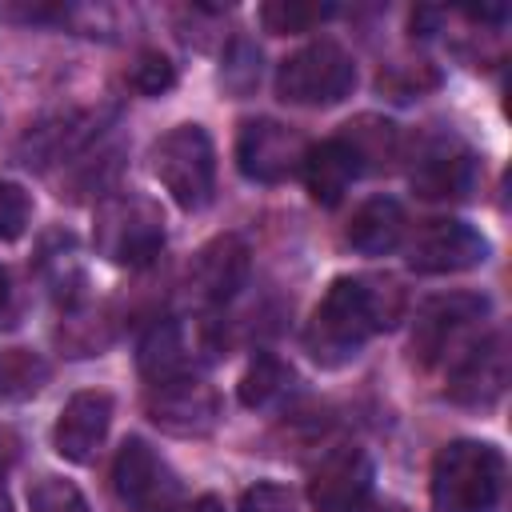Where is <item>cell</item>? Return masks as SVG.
Returning a JSON list of instances; mask_svg holds the SVG:
<instances>
[{"mask_svg": "<svg viewBox=\"0 0 512 512\" xmlns=\"http://www.w3.org/2000/svg\"><path fill=\"white\" fill-rule=\"evenodd\" d=\"M404 312V288L392 276H336L304 328V348L316 364H348L372 332L392 328Z\"/></svg>", "mask_w": 512, "mask_h": 512, "instance_id": "cell-1", "label": "cell"}, {"mask_svg": "<svg viewBox=\"0 0 512 512\" xmlns=\"http://www.w3.org/2000/svg\"><path fill=\"white\" fill-rule=\"evenodd\" d=\"M436 512H492L504 492V452L484 440H452L432 460Z\"/></svg>", "mask_w": 512, "mask_h": 512, "instance_id": "cell-2", "label": "cell"}, {"mask_svg": "<svg viewBox=\"0 0 512 512\" xmlns=\"http://www.w3.org/2000/svg\"><path fill=\"white\" fill-rule=\"evenodd\" d=\"M96 252L120 268H148L164 248V216L148 196L120 192L96 208Z\"/></svg>", "mask_w": 512, "mask_h": 512, "instance_id": "cell-3", "label": "cell"}, {"mask_svg": "<svg viewBox=\"0 0 512 512\" xmlns=\"http://www.w3.org/2000/svg\"><path fill=\"white\" fill-rule=\"evenodd\" d=\"M152 172L184 212H200L216 188V152L200 124H176L152 144Z\"/></svg>", "mask_w": 512, "mask_h": 512, "instance_id": "cell-4", "label": "cell"}, {"mask_svg": "<svg viewBox=\"0 0 512 512\" xmlns=\"http://www.w3.org/2000/svg\"><path fill=\"white\" fill-rule=\"evenodd\" d=\"M356 84V64L336 40H312L292 52L276 72V96L284 104L328 108L340 104Z\"/></svg>", "mask_w": 512, "mask_h": 512, "instance_id": "cell-5", "label": "cell"}, {"mask_svg": "<svg viewBox=\"0 0 512 512\" xmlns=\"http://www.w3.org/2000/svg\"><path fill=\"white\" fill-rule=\"evenodd\" d=\"M484 312H488V300L476 292H448L428 300L412 324V360L424 368L444 364L448 356L456 360L472 344L468 332L480 324Z\"/></svg>", "mask_w": 512, "mask_h": 512, "instance_id": "cell-6", "label": "cell"}, {"mask_svg": "<svg viewBox=\"0 0 512 512\" xmlns=\"http://www.w3.org/2000/svg\"><path fill=\"white\" fill-rule=\"evenodd\" d=\"M112 488L128 512H172L180 504L176 472L144 440H124L112 464Z\"/></svg>", "mask_w": 512, "mask_h": 512, "instance_id": "cell-7", "label": "cell"}, {"mask_svg": "<svg viewBox=\"0 0 512 512\" xmlns=\"http://www.w3.org/2000/svg\"><path fill=\"white\" fill-rule=\"evenodd\" d=\"M304 136L280 120H244L236 136V168L256 184H280L304 164Z\"/></svg>", "mask_w": 512, "mask_h": 512, "instance_id": "cell-8", "label": "cell"}, {"mask_svg": "<svg viewBox=\"0 0 512 512\" xmlns=\"http://www.w3.org/2000/svg\"><path fill=\"white\" fill-rule=\"evenodd\" d=\"M144 412L156 428L172 436H204L220 420V396L200 376H180V380L148 384Z\"/></svg>", "mask_w": 512, "mask_h": 512, "instance_id": "cell-9", "label": "cell"}, {"mask_svg": "<svg viewBox=\"0 0 512 512\" xmlns=\"http://www.w3.org/2000/svg\"><path fill=\"white\" fill-rule=\"evenodd\" d=\"M372 496V460L364 448L340 444L332 448L308 480V500L316 512H356Z\"/></svg>", "mask_w": 512, "mask_h": 512, "instance_id": "cell-10", "label": "cell"}, {"mask_svg": "<svg viewBox=\"0 0 512 512\" xmlns=\"http://www.w3.org/2000/svg\"><path fill=\"white\" fill-rule=\"evenodd\" d=\"M212 352L208 324H196V332L184 320H160L144 340H140V376L148 384L180 380L192 376L196 364Z\"/></svg>", "mask_w": 512, "mask_h": 512, "instance_id": "cell-11", "label": "cell"}, {"mask_svg": "<svg viewBox=\"0 0 512 512\" xmlns=\"http://www.w3.org/2000/svg\"><path fill=\"white\" fill-rule=\"evenodd\" d=\"M508 388V344L500 332L472 340L456 360L448 376V400L468 408H488Z\"/></svg>", "mask_w": 512, "mask_h": 512, "instance_id": "cell-12", "label": "cell"}, {"mask_svg": "<svg viewBox=\"0 0 512 512\" xmlns=\"http://www.w3.org/2000/svg\"><path fill=\"white\" fill-rule=\"evenodd\" d=\"M488 260V240L464 220H432L408 244V264L428 276L464 272Z\"/></svg>", "mask_w": 512, "mask_h": 512, "instance_id": "cell-13", "label": "cell"}, {"mask_svg": "<svg viewBox=\"0 0 512 512\" xmlns=\"http://www.w3.org/2000/svg\"><path fill=\"white\" fill-rule=\"evenodd\" d=\"M108 424H112V396L108 392H76L60 416H56V428H52V448L72 460V464H84L96 456V448L104 444L108 436Z\"/></svg>", "mask_w": 512, "mask_h": 512, "instance_id": "cell-14", "label": "cell"}, {"mask_svg": "<svg viewBox=\"0 0 512 512\" xmlns=\"http://www.w3.org/2000/svg\"><path fill=\"white\" fill-rule=\"evenodd\" d=\"M244 280H248V244L232 232L208 240L188 264V288L208 304H224L244 288Z\"/></svg>", "mask_w": 512, "mask_h": 512, "instance_id": "cell-15", "label": "cell"}, {"mask_svg": "<svg viewBox=\"0 0 512 512\" xmlns=\"http://www.w3.org/2000/svg\"><path fill=\"white\" fill-rule=\"evenodd\" d=\"M300 172H304L308 196H312L316 204L332 208V204H340V196L348 192V184L360 176V164H356L352 148H348L340 136H328V140H320V144H308Z\"/></svg>", "mask_w": 512, "mask_h": 512, "instance_id": "cell-16", "label": "cell"}, {"mask_svg": "<svg viewBox=\"0 0 512 512\" xmlns=\"http://www.w3.org/2000/svg\"><path fill=\"white\" fill-rule=\"evenodd\" d=\"M412 188L424 200H464L476 188V160L464 148H432L412 168Z\"/></svg>", "mask_w": 512, "mask_h": 512, "instance_id": "cell-17", "label": "cell"}, {"mask_svg": "<svg viewBox=\"0 0 512 512\" xmlns=\"http://www.w3.org/2000/svg\"><path fill=\"white\" fill-rule=\"evenodd\" d=\"M348 244L364 256H384L404 240V208L392 196L364 200L348 220Z\"/></svg>", "mask_w": 512, "mask_h": 512, "instance_id": "cell-18", "label": "cell"}, {"mask_svg": "<svg viewBox=\"0 0 512 512\" xmlns=\"http://www.w3.org/2000/svg\"><path fill=\"white\" fill-rule=\"evenodd\" d=\"M340 140L352 148L360 172H384L404 156V140L400 128L380 120V116H356L352 124H344Z\"/></svg>", "mask_w": 512, "mask_h": 512, "instance_id": "cell-19", "label": "cell"}, {"mask_svg": "<svg viewBox=\"0 0 512 512\" xmlns=\"http://www.w3.org/2000/svg\"><path fill=\"white\" fill-rule=\"evenodd\" d=\"M92 140V120L88 116H64L52 124L32 128L28 144H24V164H52L64 160L72 152H80Z\"/></svg>", "mask_w": 512, "mask_h": 512, "instance_id": "cell-20", "label": "cell"}, {"mask_svg": "<svg viewBox=\"0 0 512 512\" xmlns=\"http://www.w3.org/2000/svg\"><path fill=\"white\" fill-rule=\"evenodd\" d=\"M288 388H292V368L280 356L260 352L248 364V372L240 376V404L244 408H268L280 396H288Z\"/></svg>", "mask_w": 512, "mask_h": 512, "instance_id": "cell-21", "label": "cell"}, {"mask_svg": "<svg viewBox=\"0 0 512 512\" xmlns=\"http://www.w3.org/2000/svg\"><path fill=\"white\" fill-rule=\"evenodd\" d=\"M48 384V360L28 348H0V400H32Z\"/></svg>", "mask_w": 512, "mask_h": 512, "instance_id": "cell-22", "label": "cell"}, {"mask_svg": "<svg viewBox=\"0 0 512 512\" xmlns=\"http://www.w3.org/2000/svg\"><path fill=\"white\" fill-rule=\"evenodd\" d=\"M332 8L328 4H304V0H272L260 8V24L276 36H296V32H308L316 28L320 20H328Z\"/></svg>", "mask_w": 512, "mask_h": 512, "instance_id": "cell-23", "label": "cell"}, {"mask_svg": "<svg viewBox=\"0 0 512 512\" xmlns=\"http://www.w3.org/2000/svg\"><path fill=\"white\" fill-rule=\"evenodd\" d=\"M128 84L140 96H160V92H168L176 84V64L164 52H140L136 64L128 68Z\"/></svg>", "mask_w": 512, "mask_h": 512, "instance_id": "cell-24", "label": "cell"}, {"mask_svg": "<svg viewBox=\"0 0 512 512\" xmlns=\"http://www.w3.org/2000/svg\"><path fill=\"white\" fill-rule=\"evenodd\" d=\"M28 504L32 512H88V500L80 496V488L60 476H40L36 488L28 492Z\"/></svg>", "mask_w": 512, "mask_h": 512, "instance_id": "cell-25", "label": "cell"}, {"mask_svg": "<svg viewBox=\"0 0 512 512\" xmlns=\"http://www.w3.org/2000/svg\"><path fill=\"white\" fill-rule=\"evenodd\" d=\"M432 84H436V72L424 60L420 64H392V68H384L376 76V88L388 92L392 100H412V96H420Z\"/></svg>", "mask_w": 512, "mask_h": 512, "instance_id": "cell-26", "label": "cell"}, {"mask_svg": "<svg viewBox=\"0 0 512 512\" xmlns=\"http://www.w3.org/2000/svg\"><path fill=\"white\" fill-rule=\"evenodd\" d=\"M28 220H32V200H28V192H24L20 184H12V180H0V240L24 236Z\"/></svg>", "mask_w": 512, "mask_h": 512, "instance_id": "cell-27", "label": "cell"}, {"mask_svg": "<svg viewBox=\"0 0 512 512\" xmlns=\"http://www.w3.org/2000/svg\"><path fill=\"white\" fill-rule=\"evenodd\" d=\"M240 512H296V496L284 484H256L240 496Z\"/></svg>", "mask_w": 512, "mask_h": 512, "instance_id": "cell-28", "label": "cell"}, {"mask_svg": "<svg viewBox=\"0 0 512 512\" xmlns=\"http://www.w3.org/2000/svg\"><path fill=\"white\" fill-rule=\"evenodd\" d=\"M12 312H16V296H12V276L8 268L0 264V328L12 324Z\"/></svg>", "mask_w": 512, "mask_h": 512, "instance_id": "cell-29", "label": "cell"}, {"mask_svg": "<svg viewBox=\"0 0 512 512\" xmlns=\"http://www.w3.org/2000/svg\"><path fill=\"white\" fill-rule=\"evenodd\" d=\"M172 512H224V504H220L216 496H196V500H188V504H176Z\"/></svg>", "mask_w": 512, "mask_h": 512, "instance_id": "cell-30", "label": "cell"}, {"mask_svg": "<svg viewBox=\"0 0 512 512\" xmlns=\"http://www.w3.org/2000/svg\"><path fill=\"white\" fill-rule=\"evenodd\" d=\"M356 512H408L404 504H364V508H356Z\"/></svg>", "mask_w": 512, "mask_h": 512, "instance_id": "cell-31", "label": "cell"}, {"mask_svg": "<svg viewBox=\"0 0 512 512\" xmlns=\"http://www.w3.org/2000/svg\"><path fill=\"white\" fill-rule=\"evenodd\" d=\"M0 512H12V500H8V492H4V484H0Z\"/></svg>", "mask_w": 512, "mask_h": 512, "instance_id": "cell-32", "label": "cell"}]
</instances>
